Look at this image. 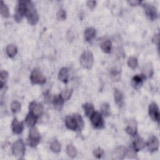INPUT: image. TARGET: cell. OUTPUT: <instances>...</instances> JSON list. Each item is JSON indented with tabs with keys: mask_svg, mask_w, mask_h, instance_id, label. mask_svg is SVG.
<instances>
[{
	"mask_svg": "<svg viewBox=\"0 0 160 160\" xmlns=\"http://www.w3.org/2000/svg\"><path fill=\"white\" fill-rule=\"evenodd\" d=\"M96 5H97V2H96V1H93V0H90V1H88V2H87V5H88V6L90 9H91V10H93V8H95Z\"/></svg>",
	"mask_w": 160,
	"mask_h": 160,
	"instance_id": "cell-36",
	"label": "cell"
},
{
	"mask_svg": "<svg viewBox=\"0 0 160 160\" xmlns=\"http://www.w3.org/2000/svg\"><path fill=\"white\" fill-rule=\"evenodd\" d=\"M145 146H146V143L142 139H140V138L136 140L133 142V148L136 151H138L142 149L145 147Z\"/></svg>",
	"mask_w": 160,
	"mask_h": 160,
	"instance_id": "cell-20",
	"label": "cell"
},
{
	"mask_svg": "<svg viewBox=\"0 0 160 160\" xmlns=\"http://www.w3.org/2000/svg\"><path fill=\"white\" fill-rule=\"evenodd\" d=\"M128 2L132 6H138L141 3V2L138 1V0H130V1H128Z\"/></svg>",
	"mask_w": 160,
	"mask_h": 160,
	"instance_id": "cell-37",
	"label": "cell"
},
{
	"mask_svg": "<svg viewBox=\"0 0 160 160\" xmlns=\"http://www.w3.org/2000/svg\"><path fill=\"white\" fill-rule=\"evenodd\" d=\"M11 110L14 113H16L21 110V104L17 101H14L11 105Z\"/></svg>",
	"mask_w": 160,
	"mask_h": 160,
	"instance_id": "cell-31",
	"label": "cell"
},
{
	"mask_svg": "<svg viewBox=\"0 0 160 160\" xmlns=\"http://www.w3.org/2000/svg\"><path fill=\"white\" fill-rule=\"evenodd\" d=\"M50 149L54 153H59V152H60L61 149V144L57 140H54L51 143Z\"/></svg>",
	"mask_w": 160,
	"mask_h": 160,
	"instance_id": "cell-27",
	"label": "cell"
},
{
	"mask_svg": "<svg viewBox=\"0 0 160 160\" xmlns=\"http://www.w3.org/2000/svg\"><path fill=\"white\" fill-rule=\"evenodd\" d=\"M8 77V73L6 71H2L0 73V85H1V89L3 88V86L6 83V80Z\"/></svg>",
	"mask_w": 160,
	"mask_h": 160,
	"instance_id": "cell-29",
	"label": "cell"
},
{
	"mask_svg": "<svg viewBox=\"0 0 160 160\" xmlns=\"http://www.w3.org/2000/svg\"><path fill=\"white\" fill-rule=\"evenodd\" d=\"M114 98H115V102L118 105H121L122 104L123 101V94H122V93L120 91H119L117 89H115Z\"/></svg>",
	"mask_w": 160,
	"mask_h": 160,
	"instance_id": "cell-21",
	"label": "cell"
},
{
	"mask_svg": "<svg viewBox=\"0 0 160 160\" xmlns=\"http://www.w3.org/2000/svg\"><path fill=\"white\" fill-rule=\"evenodd\" d=\"M25 152V146L22 140H17L12 146V153L13 155L18 158H21Z\"/></svg>",
	"mask_w": 160,
	"mask_h": 160,
	"instance_id": "cell-4",
	"label": "cell"
},
{
	"mask_svg": "<svg viewBox=\"0 0 160 160\" xmlns=\"http://www.w3.org/2000/svg\"><path fill=\"white\" fill-rule=\"evenodd\" d=\"M149 115L153 121L159 122V108L155 103H152L149 105Z\"/></svg>",
	"mask_w": 160,
	"mask_h": 160,
	"instance_id": "cell-9",
	"label": "cell"
},
{
	"mask_svg": "<svg viewBox=\"0 0 160 160\" xmlns=\"http://www.w3.org/2000/svg\"><path fill=\"white\" fill-rule=\"evenodd\" d=\"M67 18V13L63 9H60L57 13V18L60 21L65 20Z\"/></svg>",
	"mask_w": 160,
	"mask_h": 160,
	"instance_id": "cell-33",
	"label": "cell"
},
{
	"mask_svg": "<svg viewBox=\"0 0 160 160\" xmlns=\"http://www.w3.org/2000/svg\"><path fill=\"white\" fill-rule=\"evenodd\" d=\"M27 10L26 1H19L16 8V13L15 15V19L17 22H20L23 17L26 15Z\"/></svg>",
	"mask_w": 160,
	"mask_h": 160,
	"instance_id": "cell-5",
	"label": "cell"
},
{
	"mask_svg": "<svg viewBox=\"0 0 160 160\" xmlns=\"http://www.w3.org/2000/svg\"><path fill=\"white\" fill-rule=\"evenodd\" d=\"M0 11H1V14L3 17L4 18H8L10 15L9 9L7 6V5L3 2H1V8H0Z\"/></svg>",
	"mask_w": 160,
	"mask_h": 160,
	"instance_id": "cell-26",
	"label": "cell"
},
{
	"mask_svg": "<svg viewBox=\"0 0 160 160\" xmlns=\"http://www.w3.org/2000/svg\"><path fill=\"white\" fill-rule=\"evenodd\" d=\"M101 48L103 52L106 53H109L111 50L112 43L110 40H106L102 43Z\"/></svg>",
	"mask_w": 160,
	"mask_h": 160,
	"instance_id": "cell-23",
	"label": "cell"
},
{
	"mask_svg": "<svg viewBox=\"0 0 160 160\" xmlns=\"http://www.w3.org/2000/svg\"><path fill=\"white\" fill-rule=\"evenodd\" d=\"M144 8L146 15L150 20L153 21L157 18L158 13L156 8L154 6L149 4H145L144 5Z\"/></svg>",
	"mask_w": 160,
	"mask_h": 160,
	"instance_id": "cell-8",
	"label": "cell"
},
{
	"mask_svg": "<svg viewBox=\"0 0 160 160\" xmlns=\"http://www.w3.org/2000/svg\"><path fill=\"white\" fill-rule=\"evenodd\" d=\"M102 113L105 116H108L110 115V108L108 103H104L102 106Z\"/></svg>",
	"mask_w": 160,
	"mask_h": 160,
	"instance_id": "cell-32",
	"label": "cell"
},
{
	"mask_svg": "<svg viewBox=\"0 0 160 160\" xmlns=\"http://www.w3.org/2000/svg\"><path fill=\"white\" fill-rule=\"evenodd\" d=\"M41 139L40 134L39 133L37 128L33 126L29 130V138L28 142L29 146L31 147H35L40 143Z\"/></svg>",
	"mask_w": 160,
	"mask_h": 160,
	"instance_id": "cell-3",
	"label": "cell"
},
{
	"mask_svg": "<svg viewBox=\"0 0 160 160\" xmlns=\"http://www.w3.org/2000/svg\"><path fill=\"white\" fill-rule=\"evenodd\" d=\"M159 33L154 35V36L153 38V42L154 44L158 45L159 44Z\"/></svg>",
	"mask_w": 160,
	"mask_h": 160,
	"instance_id": "cell-38",
	"label": "cell"
},
{
	"mask_svg": "<svg viewBox=\"0 0 160 160\" xmlns=\"http://www.w3.org/2000/svg\"><path fill=\"white\" fill-rule=\"evenodd\" d=\"M96 30L93 28H88L84 31V38L86 41H90L95 36Z\"/></svg>",
	"mask_w": 160,
	"mask_h": 160,
	"instance_id": "cell-18",
	"label": "cell"
},
{
	"mask_svg": "<svg viewBox=\"0 0 160 160\" xmlns=\"http://www.w3.org/2000/svg\"><path fill=\"white\" fill-rule=\"evenodd\" d=\"M64 102H65V100L63 99L61 94L56 95L53 100V105H54V108L56 109H57L58 110H61L62 109Z\"/></svg>",
	"mask_w": 160,
	"mask_h": 160,
	"instance_id": "cell-17",
	"label": "cell"
},
{
	"mask_svg": "<svg viewBox=\"0 0 160 160\" xmlns=\"http://www.w3.org/2000/svg\"><path fill=\"white\" fill-rule=\"evenodd\" d=\"M73 92V89H67L65 90H64L61 93V96L64 100L67 101L71 98Z\"/></svg>",
	"mask_w": 160,
	"mask_h": 160,
	"instance_id": "cell-28",
	"label": "cell"
},
{
	"mask_svg": "<svg viewBox=\"0 0 160 160\" xmlns=\"http://www.w3.org/2000/svg\"><path fill=\"white\" fill-rule=\"evenodd\" d=\"M90 119L93 125L96 128L102 129L104 128L105 123L102 116L100 113L97 111H94V113L90 116Z\"/></svg>",
	"mask_w": 160,
	"mask_h": 160,
	"instance_id": "cell-6",
	"label": "cell"
},
{
	"mask_svg": "<svg viewBox=\"0 0 160 160\" xmlns=\"http://www.w3.org/2000/svg\"><path fill=\"white\" fill-rule=\"evenodd\" d=\"M80 61L81 66L84 68H91L94 63V57L93 53L88 50L84 51L80 56Z\"/></svg>",
	"mask_w": 160,
	"mask_h": 160,
	"instance_id": "cell-2",
	"label": "cell"
},
{
	"mask_svg": "<svg viewBox=\"0 0 160 160\" xmlns=\"http://www.w3.org/2000/svg\"><path fill=\"white\" fill-rule=\"evenodd\" d=\"M82 106L84 110V113L86 116L90 117L91 115L94 113V106L93 104L86 103L83 104Z\"/></svg>",
	"mask_w": 160,
	"mask_h": 160,
	"instance_id": "cell-19",
	"label": "cell"
},
{
	"mask_svg": "<svg viewBox=\"0 0 160 160\" xmlns=\"http://www.w3.org/2000/svg\"><path fill=\"white\" fill-rule=\"evenodd\" d=\"M75 116L77 119V121H78V129L81 131L83 128L84 126V122H83V120L82 119V117L79 115H75Z\"/></svg>",
	"mask_w": 160,
	"mask_h": 160,
	"instance_id": "cell-35",
	"label": "cell"
},
{
	"mask_svg": "<svg viewBox=\"0 0 160 160\" xmlns=\"http://www.w3.org/2000/svg\"><path fill=\"white\" fill-rule=\"evenodd\" d=\"M6 53L10 58H13L17 53V48L13 45H9L6 49Z\"/></svg>",
	"mask_w": 160,
	"mask_h": 160,
	"instance_id": "cell-22",
	"label": "cell"
},
{
	"mask_svg": "<svg viewBox=\"0 0 160 160\" xmlns=\"http://www.w3.org/2000/svg\"><path fill=\"white\" fill-rule=\"evenodd\" d=\"M68 76H69V71L68 68H63L59 70L58 73V78L60 81H63L65 83H67L68 81Z\"/></svg>",
	"mask_w": 160,
	"mask_h": 160,
	"instance_id": "cell-16",
	"label": "cell"
},
{
	"mask_svg": "<svg viewBox=\"0 0 160 160\" xmlns=\"http://www.w3.org/2000/svg\"><path fill=\"white\" fill-rule=\"evenodd\" d=\"M128 65L132 69H136L138 66V59L135 57H130L128 60Z\"/></svg>",
	"mask_w": 160,
	"mask_h": 160,
	"instance_id": "cell-25",
	"label": "cell"
},
{
	"mask_svg": "<svg viewBox=\"0 0 160 160\" xmlns=\"http://www.w3.org/2000/svg\"><path fill=\"white\" fill-rule=\"evenodd\" d=\"M147 146L148 149L151 152L156 151L159 148V141L156 136H152L149 140Z\"/></svg>",
	"mask_w": 160,
	"mask_h": 160,
	"instance_id": "cell-14",
	"label": "cell"
},
{
	"mask_svg": "<svg viewBox=\"0 0 160 160\" xmlns=\"http://www.w3.org/2000/svg\"><path fill=\"white\" fill-rule=\"evenodd\" d=\"M37 119H38L37 116H36L33 113L29 111L25 119V123L28 126L33 127L36 124L37 121Z\"/></svg>",
	"mask_w": 160,
	"mask_h": 160,
	"instance_id": "cell-15",
	"label": "cell"
},
{
	"mask_svg": "<svg viewBox=\"0 0 160 160\" xmlns=\"http://www.w3.org/2000/svg\"><path fill=\"white\" fill-rule=\"evenodd\" d=\"M65 124L68 129L73 131L76 130L78 129V121L75 116V115L74 116H67L65 119Z\"/></svg>",
	"mask_w": 160,
	"mask_h": 160,
	"instance_id": "cell-10",
	"label": "cell"
},
{
	"mask_svg": "<svg viewBox=\"0 0 160 160\" xmlns=\"http://www.w3.org/2000/svg\"><path fill=\"white\" fill-rule=\"evenodd\" d=\"M30 80L33 84H43L46 82V78L43 73L37 69H35L31 72Z\"/></svg>",
	"mask_w": 160,
	"mask_h": 160,
	"instance_id": "cell-7",
	"label": "cell"
},
{
	"mask_svg": "<svg viewBox=\"0 0 160 160\" xmlns=\"http://www.w3.org/2000/svg\"><path fill=\"white\" fill-rule=\"evenodd\" d=\"M93 154L95 157H97V158H101L104 154V151L103 149L98 148L97 149H94V151L93 152Z\"/></svg>",
	"mask_w": 160,
	"mask_h": 160,
	"instance_id": "cell-34",
	"label": "cell"
},
{
	"mask_svg": "<svg viewBox=\"0 0 160 160\" xmlns=\"http://www.w3.org/2000/svg\"><path fill=\"white\" fill-rule=\"evenodd\" d=\"M125 130L127 133H128L129 135H132V136L136 135V133H137L136 126L135 124H131V125L128 126Z\"/></svg>",
	"mask_w": 160,
	"mask_h": 160,
	"instance_id": "cell-30",
	"label": "cell"
},
{
	"mask_svg": "<svg viewBox=\"0 0 160 160\" xmlns=\"http://www.w3.org/2000/svg\"><path fill=\"white\" fill-rule=\"evenodd\" d=\"M146 80L145 75H137L135 76L132 80V85L135 89H139L143 84V81Z\"/></svg>",
	"mask_w": 160,
	"mask_h": 160,
	"instance_id": "cell-12",
	"label": "cell"
},
{
	"mask_svg": "<svg viewBox=\"0 0 160 160\" xmlns=\"http://www.w3.org/2000/svg\"><path fill=\"white\" fill-rule=\"evenodd\" d=\"M12 130L14 133L19 135L21 134L24 129V124L23 122H19L16 118H15L11 124Z\"/></svg>",
	"mask_w": 160,
	"mask_h": 160,
	"instance_id": "cell-13",
	"label": "cell"
},
{
	"mask_svg": "<svg viewBox=\"0 0 160 160\" xmlns=\"http://www.w3.org/2000/svg\"><path fill=\"white\" fill-rule=\"evenodd\" d=\"M67 154L72 158H75L77 155V150L76 148L73 146L72 145H68L67 148Z\"/></svg>",
	"mask_w": 160,
	"mask_h": 160,
	"instance_id": "cell-24",
	"label": "cell"
},
{
	"mask_svg": "<svg viewBox=\"0 0 160 160\" xmlns=\"http://www.w3.org/2000/svg\"><path fill=\"white\" fill-rule=\"evenodd\" d=\"M27 10L26 16L28 23L31 25L36 24L39 20V16L33 4L30 1H26Z\"/></svg>",
	"mask_w": 160,
	"mask_h": 160,
	"instance_id": "cell-1",
	"label": "cell"
},
{
	"mask_svg": "<svg viewBox=\"0 0 160 160\" xmlns=\"http://www.w3.org/2000/svg\"><path fill=\"white\" fill-rule=\"evenodd\" d=\"M29 111L33 113L36 116L38 117L43 112V106L41 104L32 102L29 105Z\"/></svg>",
	"mask_w": 160,
	"mask_h": 160,
	"instance_id": "cell-11",
	"label": "cell"
}]
</instances>
